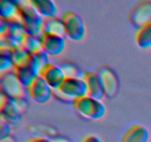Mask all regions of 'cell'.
<instances>
[{"mask_svg":"<svg viewBox=\"0 0 151 142\" xmlns=\"http://www.w3.org/2000/svg\"><path fill=\"white\" fill-rule=\"evenodd\" d=\"M20 16L21 25L27 34L40 37L43 17L37 12L30 1H16Z\"/></svg>","mask_w":151,"mask_h":142,"instance_id":"obj_1","label":"cell"},{"mask_svg":"<svg viewBox=\"0 0 151 142\" xmlns=\"http://www.w3.org/2000/svg\"><path fill=\"white\" fill-rule=\"evenodd\" d=\"M72 106L77 114L89 120L100 119L106 112V106L101 101L88 96L74 100Z\"/></svg>","mask_w":151,"mask_h":142,"instance_id":"obj_2","label":"cell"},{"mask_svg":"<svg viewBox=\"0 0 151 142\" xmlns=\"http://www.w3.org/2000/svg\"><path fill=\"white\" fill-rule=\"evenodd\" d=\"M52 94L65 101L74 100L87 96V87L83 78H65L58 90H52Z\"/></svg>","mask_w":151,"mask_h":142,"instance_id":"obj_3","label":"cell"},{"mask_svg":"<svg viewBox=\"0 0 151 142\" xmlns=\"http://www.w3.org/2000/svg\"><path fill=\"white\" fill-rule=\"evenodd\" d=\"M0 87L1 94L10 99H26L27 94V88L19 82L13 72V70L1 72Z\"/></svg>","mask_w":151,"mask_h":142,"instance_id":"obj_4","label":"cell"},{"mask_svg":"<svg viewBox=\"0 0 151 142\" xmlns=\"http://www.w3.org/2000/svg\"><path fill=\"white\" fill-rule=\"evenodd\" d=\"M65 34L71 40L78 41L85 36L86 29L83 21L75 11L66 10L61 17Z\"/></svg>","mask_w":151,"mask_h":142,"instance_id":"obj_5","label":"cell"},{"mask_svg":"<svg viewBox=\"0 0 151 142\" xmlns=\"http://www.w3.org/2000/svg\"><path fill=\"white\" fill-rule=\"evenodd\" d=\"M130 22L138 29L151 22V1L142 0L134 3L128 14Z\"/></svg>","mask_w":151,"mask_h":142,"instance_id":"obj_6","label":"cell"},{"mask_svg":"<svg viewBox=\"0 0 151 142\" xmlns=\"http://www.w3.org/2000/svg\"><path fill=\"white\" fill-rule=\"evenodd\" d=\"M27 90L28 96L39 104L49 101L52 96V89L40 75L34 79L32 84L27 88Z\"/></svg>","mask_w":151,"mask_h":142,"instance_id":"obj_7","label":"cell"},{"mask_svg":"<svg viewBox=\"0 0 151 142\" xmlns=\"http://www.w3.org/2000/svg\"><path fill=\"white\" fill-rule=\"evenodd\" d=\"M1 121L9 125H16L22 118V112L13 99H10L1 93L0 101Z\"/></svg>","mask_w":151,"mask_h":142,"instance_id":"obj_8","label":"cell"},{"mask_svg":"<svg viewBox=\"0 0 151 142\" xmlns=\"http://www.w3.org/2000/svg\"><path fill=\"white\" fill-rule=\"evenodd\" d=\"M41 49L50 56H58L64 50V37L50 34H41L39 37Z\"/></svg>","mask_w":151,"mask_h":142,"instance_id":"obj_9","label":"cell"},{"mask_svg":"<svg viewBox=\"0 0 151 142\" xmlns=\"http://www.w3.org/2000/svg\"><path fill=\"white\" fill-rule=\"evenodd\" d=\"M52 90H58L66 78L60 67L49 63L42 68L39 75Z\"/></svg>","mask_w":151,"mask_h":142,"instance_id":"obj_10","label":"cell"},{"mask_svg":"<svg viewBox=\"0 0 151 142\" xmlns=\"http://www.w3.org/2000/svg\"><path fill=\"white\" fill-rule=\"evenodd\" d=\"M100 76L105 96L113 98L119 90V81L116 74L108 67H102L97 73Z\"/></svg>","mask_w":151,"mask_h":142,"instance_id":"obj_11","label":"cell"},{"mask_svg":"<svg viewBox=\"0 0 151 142\" xmlns=\"http://www.w3.org/2000/svg\"><path fill=\"white\" fill-rule=\"evenodd\" d=\"M83 79L86 84L87 96L101 101L104 98L105 93L98 74L88 71L84 73Z\"/></svg>","mask_w":151,"mask_h":142,"instance_id":"obj_12","label":"cell"},{"mask_svg":"<svg viewBox=\"0 0 151 142\" xmlns=\"http://www.w3.org/2000/svg\"><path fill=\"white\" fill-rule=\"evenodd\" d=\"M41 33L42 34L55 35L61 37L66 36L61 19H59L57 16L43 18Z\"/></svg>","mask_w":151,"mask_h":142,"instance_id":"obj_13","label":"cell"},{"mask_svg":"<svg viewBox=\"0 0 151 142\" xmlns=\"http://www.w3.org/2000/svg\"><path fill=\"white\" fill-rule=\"evenodd\" d=\"M150 133L142 125H135L131 127L122 135L121 142H148Z\"/></svg>","mask_w":151,"mask_h":142,"instance_id":"obj_14","label":"cell"},{"mask_svg":"<svg viewBox=\"0 0 151 142\" xmlns=\"http://www.w3.org/2000/svg\"><path fill=\"white\" fill-rule=\"evenodd\" d=\"M0 17L7 22H16L21 23L16 1L1 0L0 1Z\"/></svg>","mask_w":151,"mask_h":142,"instance_id":"obj_15","label":"cell"},{"mask_svg":"<svg viewBox=\"0 0 151 142\" xmlns=\"http://www.w3.org/2000/svg\"><path fill=\"white\" fill-rule=\"evenodd\" d=\"M49 55L41 50L34 53H29L26 64L29 66L37 75H39L40 71L44 66L49 64Z\"/></svg>","mask_w":151,"mask_h":142,"instance_id":"obj_16","label":"cell"},{"mask_svg":"<svg viewBox=\"0 0 151 142\" xmlns=\"http://www.w3.org/2000/svg\"><path fill=\"white\" fill-rule=\"evenodd\" d=\"M13 70L19 82L26 88L32 84L34 79L38 75L26 64L13 67Z\"/></svg>","mask_w":151,"mask_h":142,"instance_id":"obj_17","label":"cell"},{"mask_svg":"<svg viewBox=\"0 0 151 142\" xmlns=\"http://www.w3.org/2000/svg\"><path fill=\"white\" fill-rule=\"evenodd\" d=\"M35 10L43 18L56 16L58 12L55 3L50 0H31Z\"/></svg>","mask_w":151,"mask_h":142,"instance_id":"obj_18","label":"cell"},{"mask_svg":"<svg viewBox=\"0 0 151 142\" xmlns=\"http://www.w3.org/2000/svg\"><path fill=\"white\" fill-rule=\"evenodd\" d=\"M4 34L10 40H12L15 44L18 45L22 44L27 33L21 23L16 22H8V27Z\"/></svg>","mask_w":151,"mask_h":142,"instance_id":"obj_19","label":"cell"},{"mask_svg":"<svg viewBox=\"0 0 151 142\" xmlns=\"http://www.w3.org/2000/svg\"><path fill=\"white\" fill-rule=\"evenodd\" d=\"M136 43L143 50L151 47V22L138 29L136 34Z\"/></svg>","mask_w":151,"mask_h":142,"instance_id":"obj_20","label":"cell"},{"mask_svg":"<svg viewBox=\"0 0 151 142\" xmlns=\"http://www.w3.org/2000/svg\"><path fill=\"white\" fill-rule=\"evenodd\" d=\"M9 55L13 67L26 64L29 53L22 47L20 44L12 47L9 50Z\"/></svg>","mask_w":151,"mask_h":142,"instance_id":"obj_21","label":"cell"},{"mask_svg":"<svg viewBox=\"0 0 151 142\" xmlns=\"http://www.w3.org/2000/svg\"><path fill=\"white\" fill-rule=\"evenodd\" d=\"M20 45L24 47V49L29 53H34V52L41 50L39 37L29 35V34H26Z\"/></svg>","mask_w":151,"mask_h":142,"instance_id":"obj_22","label":"cell"},{"mask_svg":"<svg viewBox=\"0 0 151 142\" xmlns=\"http://www.w3.org/2000/svg\"><path fill=\"white\" fill-rule=\"evenodd\" d=\"M58 66L62 70L66 78H83L84 73H83L81 70L78 69L76 66L69 62H61Z\"/></svg>","mask_w":151,"mask_h":142,"instance_id":"obj_23","label":"cell"},{"mask_svg":"<svg viewBox=\"0 0 151 142\" xmlns=\"http://www.w3.org/2000/svg\"><path fill=\"white\" fill-rule=\"evenodd\" d=\"M13 68V63L9 55V50H0V70L1 72L10 70Z\"/></svg>","mask_w":151,"mask_h":142,"instance_id":"obj_24","label":"cell"},{"mask_svg":"<svg viewBox=\"0 0 151 142\" xmlns=\"http://www.w3.org/2000/svg\"><path fill=\"white\" fill-rule=\"evenodd\" d=\"M10 125L7 123L1 121V126H0V138L1 141H4L5 139L10 137Z\"/></svg>","mask_w":151,"mask_h":142,"instance_id":"obj_25","label":"cell"},{"mask_svg":"<svg viewBox=\"0 0 151 142\" xmlns=\"http://www.w3.org/2000/svg\"><path fill=\"white\" fill-rule=\"evenodd\" d=\"M82 142H102V140L97 135H90L86 136Z\"/></svg>","mask_w":151,"mask_h":142,"instance_id":"obj_26","label":"cell"},{"mask_svg":"<svg viewBox=\"0 0 151 142\" xmlns=\"http://www.w3.org/2000/svg\"><path fill=\"white\" fill-rule=\"evenodd\" d=\"M8 27V22L0 18V34H4Z\"/></svg>","mask_w":151,"mask_h":142,"instance_id":"obj_27","label":"cell"},{"mask_svg":"<svg viewBox=\"0 0 151 142\" xmlns=\"http://www.w3.org/2000/svg\"><path fill=\"white\" fill-rule=\"evenodd\" d=\"M26 142H54V141L50 140V139L47 138L38 137V138H33L29 139V140L27 141Z\"/></svg>","mask_w":151,"mask_h":142,"instance_id":"obj_28","label":"cell"}]
</instances>
